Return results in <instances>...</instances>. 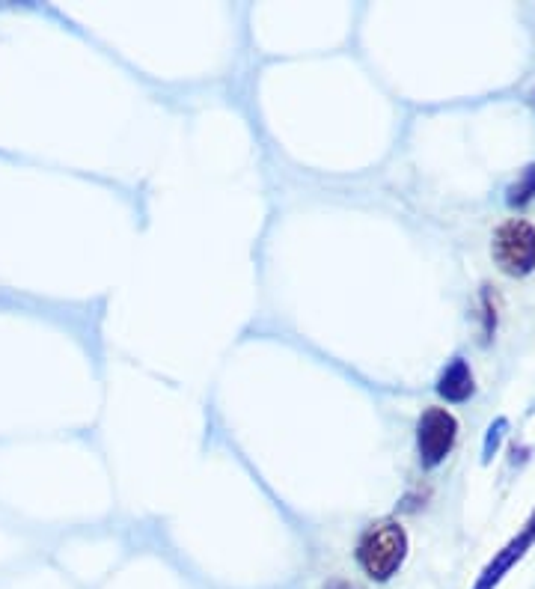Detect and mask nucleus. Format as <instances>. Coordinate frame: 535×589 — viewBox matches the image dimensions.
Instances as JSON below:
<instances>
[{
	"mask_svg": "<svg viewBox=\"0 0 535 589\" xmlns=\"http://www.w3.org/2000/svg\"><path fill=\"white\" fill-rule=\"evenodd\" d=\"M408 557V533L399 521H375L357 542V563L372 581H390Z\"/></svg>",
	"mask_w": 535,
	"mask_h": 589,
	"instance_id": "1",
	"label": "nucleus"
},
{
	"mask_svg": "<svg viewBox=\"0 0 535 589\" xmlns=\"http://www.w3.org/2000/svg\"><path fill=\"white\" fill-rule=\"evenodd\" d=\"M494 262L509 277H527L535 271V227L524 218L506 221L491 244Z\"/></svg>",
	"mask_w": 535,
	"mask_h": 589,
	"instance_id": "2",
	"label": "nucleus"
},
{
	"mask_svg": "<svg viewBox=\"0 0 535 589\" xmlns=\"http://www.w3.org/2000/svg\"><path fill=\"white\" fill-rule=\"evenodd\" d=\"M455 438H458V420L446 408H428L417 426L420 462L426 468H437L452 453Z\"/></svg>",
	"mask_w": 535,
	"mask_h": 589,
	"instance_id": "3",
	"label": "nucleus"
},
{
	"mask_svg": "<svg viewBox=\"0 0 535 589\" xmlns=\"http://www.w3.org/2000/svg\"><path fill=\"white\" fill-rule=\"evenodd\" d=\"M533 542H535V512H533V518H530V524H527V527H524V530H521V533H518V536H515V539H512V542H509V545H506V548H503V551H500L491 563H488V566H485L482 578L476 581V587L473 589L497 587V584L506 578V572H509V569H512V566H515V563H518V560L530 551V545H533Z\"/></svg>",
	"mask_w": 535,
	"mask_h": 589,
	"instance_id": "4",
	"label": "nucleus"
},
{
	"mask_svg": "<svg viewBox=\"0 0 535 589\" xmlns=\"http://www.w3.org/2000/svg\"><path fill=\"white\" fill-rule=\"evenodd\" d=\"M473 390H476V381H473V372L464 357H455L437 378V393L446 402H464L473 396Z\"/></svg>",
	"mask_w": 535,
	"mask_h": 589,
	"instance_id": "5",
	"label": "nucleus"
},
{
	"mask_svg": "<svg viewBox=\"0 0 535 589\" xmlns=\"http://www.w3.org/2000/svg\"><path fill=\"white\" fill-rule=\"evenodd\" d=\"M535 197V167H527L524 176L509 188V206H527Z\"/></svg>",
	"mask_w": 535,
	"mask_h": 589,
	"instance_id": "6",
	"label": "nucleus"
},
{
	"mask_svg": "<svg viewBox=\"0 0 535 589\" xmlns=\"http://www.w3.org/2000/svg\"><path fill=\"white\" fill-rule=\"evenodd\" d=\"M506 426H509V420H506V417H500L497 423H491L488 438H485V462H491V459H494V453H497V447H500V441H503Z\"/></svg>",
	"mask_w": 535,
	"mask_h": 589,
	"instance_id": "7",
	"label": "nucleus"
},
{
	"mask_svg": "<svg viewBox=\"0 0 535 589\" xmlns=\"http://www.w3.org/2000/svg\"><path fill=\"white\" fill-rule=\"evenodd\" d=\"M324 589H360L357 584H351V581H342V578H336V581H330Z\"/></svg>",
	"mask_w": 535,
	"mask_h": 589,
	"instance_id": "8",
	"label": "nucleus"
}]
</instances>
